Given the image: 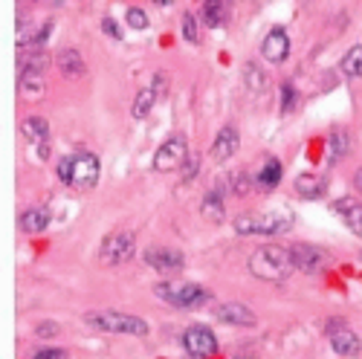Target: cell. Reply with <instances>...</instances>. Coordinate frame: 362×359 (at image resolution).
Instances as JSON below:
<instances>
[{
	"label": "cell",
	"mask_w": 362,
	"mask_h": 359,
	"mask_svg": "<svg viewBox=\"0 0 362 359\" xmlns=\"http://www.w3.org/2000/svg\"><path fill=\"white\" fill-rule=\"evenodd\" d=\"M58 180L64 186L76 189V192H90L99 186V177H102V163L96 154L90 151H76L64 160H58Z\"/></svg>",
	"instance_id": "obj_1"
},
{
	"label": "cell",
	"mask_w": 362,
	"mask_h": 359,
	"mask_svg": "<svg viewBox=\"0 0 362 359\" xmlns=\"http://www.w3.org/2000/svg\"><path fill=\"white\" fill-rule=\"evenodd\" d=\"M293 269L296 266H293L290 249L276 247V244H267L250 255V273L267 284H284Z\"/></svg>",
	"instance_id": "obj_2"
},
{
	"label": "cell",
	"mask_w": 362,
	"mask_h": 359,
	"mask_svg": "<svg viewBox=\"0 0 362 359\" xmlns=\"http://www.w3.org/2000/svg\"><path fill=\"white\" fill-rule=\"evenodd\" d=\"M84 322L102 334H125V336H148L151 327L145 319L131 316V313H119V310H93L84 313Z\"/></svg>",
	"instance_id": "obj_3"
},
{
	"label": "cell",
	"mask_w": 362,
	"mask_h": 359,
	"mask_svg": "<svg viewBox=\"0 0 362 359\" xmlns=\"http://www.w3.org/2000/svg\"><path fill=\"white\" fill-rule=\"evenodd\" d=\"M154 293L177 310H197L200 305L212 302V293L197 281H163L154 287Z\"/></svg>",
	"instance_id": "obj_4"
},
{
	"label": "cell",
	"mask_w": 362,
	"mask_h": 359,
	"mask_svg": "<svg viewBox=\"0 0 362 359\" xmlns=\"http://www.w3.org/2000/svg\"><path fill=\"white\" fill-rule=\"evenodd\" d=\"M296 223L293 212L279 208V212H267V215H240L235 220L238 235H284Z\"/></svg>",
	"instance_id": "obj_5"
},
{
	"label": "cell",
	"mask_w": 362,
	"mask_h": 359,
	"mask_svg": "<svg viewBox=\"0 0 362 359\" xmlns=\"http://www.w3.org/2000/svg\"><path fill=\"white\" fill-rule=\"evenodd\" d=\"M189 157H192V154H189V139H186V134H174V136H168V139L157 148L154 160H151V168L160 171V174H168V171L183 168Z\"/></svg>",
	"instance_id": "obj_6"
},
{
	"label": "cell",
	"mask_w": 362,
	"mask_h": 359,
	"mask_svg": "<svg viewBox=\"0 0 362 359\" xmlns=\"http://www.w3.org/2000/svg\"><path fill=\"white\" fill-rule=\"evenodd\" d=\"M136 252V237L134 232H113L107 235L102 247H99V261L107 264V266H116V264H125L131 261Z\"/></svg>",
	"instance_id": "obj_7"
},
{
	"label": "cell",
	"mask_w": 362,
	"mask_h": 359,
	"mask_svg": "<svg viewBox=\"0 0 362 359\" xmlns=\"http://www.w3.org/2000/svg\"><path fill=\"white\" fill-rule=\"evenodd\" d=\"M183 348L192 359H209L218 353V339L206 324H192L183 331Z\"/></svg>",
	"instance_id": "obj_8"
},
{
	"label": "cell",
	"mask_w": 362,
	"mask_h": 359,
	"mask_svg": "<svg viewBox=\"0 0 362 359\" xmlns=\"http://www.w3.org/2000/svg\"><path fill=\"white\" fill-rule=\"evenodd\" d=\"M165 93H168V73H154V81H151L148 87H142L139 93H136V99H134L131 113H134L136 122H142V119H145L151 110H154L157 99L165 96Z\"/></svg>",
	"instance_id": "obj_9"
},
{
	"label": "cell",
	"mask_w": 362,
	"mask_h": 359,
	"mask_svg": "<svg viewBox=\"0 0 362 359\" xmlns=\"http://www.w3.org/2000/svg\"><path fill=\"white\" fill-rule=\"evenodd\" d=\"M290 258H293V266L301 269V273H308V276L322 273V269L327 266V261H330V258H327L319 247H313V244H293V247H290Z\"/></svg>",
	"instance_id": "obj_10"
},
{
	"label": "cell",
	"mask_w": 362,
	"mask_h": 359,
	"mask_svg": "<svg viewBox=\"0 0 362 359\" xmlns=\"http://www.w3.org/2000/svg\"><path fill=\"white\" fill-rule=\"evenodd\" d=\"M21 131L23 136L35 145L38 151V160H49V142H52V131H49V122L41 116H26L21 122Z\"/></svg>",
	"instance_id": "obj_11"
},
{
	"label": "cell",
	"mask_w": 362,
	"mask_h": 359,
	"mask_svg": "<svg viewBox=\"0 0 362 359\" xmlns=\"http://www.w3.org/2000/svg\"><path fill=\"white\" fill-rule=\"evenodd\" d=\"M327 339L339 356H356L362 351V339L356 336V331L345 327L342 322H327Z\"/></svg>",
	"instance_id": "obj_12"
},
{
	"label": "cell",
	"mask_w": 362,
	"mask_h": 359,
	"mask_svg": "<svg viewBox=\"0 0 362 359\" xmlns=\"http://www.w3.org/2000/svg\"><path fill=\"white\" fill-rule=\"evenodd\" d=\"M261 55L267 58L269 64H284L290 55V35L284 33L281 26H273L261 41Z\"/></svg>",
	"instance_id": "obj_13"
},
{
	"label": "cell",
	"mask_w": 362,
	"mask_h": 359,
	"mask_svg": "<svg viewBox=\"0 0 362 359\" xmlns=\"http://www.w3.org/2000/svg\"><path fill=\"white\" fill-rule=\"evenodd\" d=\"M238 145H240V134H238V128L229 122V125H223V128L218 131L212 148H209V157H212L215 163H226L229 157L238 154Z\"/></svg>",
	"instance_id": "obj_14"
},
{
	"label": "cell",
	"mask_w": 362,
	"mask_h": 359,
	"mask_svg": "<svg viewBox=\"0 0 362 359\" xmlns=\"http://www.w3.org/2000/svg\"><path fill=\"white\" fill-rule=\"evenodd\" d=\"M145 264L154 266L157 273H180L183 269V252L168 249V247H151L145 249Z\"/></svg>",
	"instance_id": "obj_15"
},
{
	"label": "cell",
	"mask_w": 362,
	"mask_h": 359,
	"mask_svg": "<svg viewBox=\"0 0 362 359\" xmlns=\"http://www.w3.org/2000/svg\"><path fill=\"white\" fill-rule=\"evenodd\" d=\"M215 319L223 324H235V327H255L258 316L240 302H223L221 307H215Z\"/></svg>",
	"instance_id": "obj_16"
},
{
	"label": "cell",
	"mask_w": 362,
	"mask_h": 359,
	"mask_svg": "<svg viewBox=\"0 0 362 359\" xmlns=\"http://www.w3.org/2000/svg\"><path fill=\"white\" fill-rule=\"evenodd\" d=\"M334 212L342 218V223H345L354 235L362 237V200H356V197H339V200L334 203Z\"/></svg>",
	"instance_id": "obj_17"
},
{
	"label": "cell",
	"mask_w": 362,
	"mask_h": 359,
	"mask_svg": "<svg viewBox=\"0 0 362 359\" xmlns=\"http://www.w3.org/2000/svg\"><path fill=\"white\" fill-rule=\"evenodd\" d=\"M293 186H296L298 197L319 200V197H325V192H327V177H325V174H298Z\"/></svg>",
	"instance_id": "obj_18"
},
{
	"label": "cell",
	"mask_w": 362,
	"mask_h": 359,
	"mask_svg": "<svg viewBox=\"0 0 362 359\" xmlns=\"http://www.w3.org/2000/svg\"><path fill=\"white\" fill-rule=\"evenodd\" d=\"M49 223H52V212H49V208H44V206L26 208V212L21 215V220H18V226H21L23 232H29V235H38V232H44Z\"/></svg>",
	"instance_id": "obj_19"
},
{
	"label": "cell",
	"mask_w": 362,
	"mask_h": 359,
	"mask_svg": "<svg viewBox=\"0 0 362 359\" xmlns=\"http://www.w3.org/2000/svg\"><path fill=\"white\" fill-rule=\"evenodd\" d=\"M55 67L62 70V76H67V78H81L87 73V64H84L78 49H62L55 58Z\"/></svg>",
	"instance_id": "obj_20"
},
{
	"label": "cell",
	"mask_w": 362,
	"mask_h": 359,
	"mask_svg": "<svg viewBox=\"0 0 362 359\" xmlns=\"http://www.w3.org/2000/svg\"><path fill=\"white\" fill-rule=\"evenodd\" d=\"M200 215L206 220H212V223H221L223 215H226V208H223V194L221 189H212V192H206L203 200H200Z\"/></svg>",
	"instance_id": "obj_21"
},
{
	"label": "cell",
	"mask_w": 362,
	"mask_h": 359,
	"mask_svg": "<svg viewBox=\"0 0 362 359\" xmlns=\"http://www.w3.org/2000/svg\"><path fill=\"white\" fill-rule=\"evenodd\" d=\"M348 145H351V139H348L345 131H330V136H327V160H330V165L339 163L348 154Z\"/></svg>",
	"instance_id": "obj_22"
},
{
	"label": "cell",
	"mask_w": 362,
	"mask_h": 359,
	"mask_svg": "<svg viewBox=\"0 0 362 359\" xmlns=\"http://www.w3.org/2000/svg\"><path fill=\"white\" fill-rule=\"evenodd\" d=\"M339 70L351 78H362V44L351 47L345 55H342V61H339Z\"/></svg>",
	"instance_id": "obj_23"
},
{
	"label": "cell",
	"mask_w": 362,
	"mask_h": 359,
	"mask_svg": "<svg viewBox=\"0 0 362 359\" xmlns=\"http://www.w3.org/2000/svg\"><path fill=\"white\" fill-rule=\"evenodd\" d=\"M244 84H247V90H250V93H264V90H267V73L258 67V64H244Z\"/></svg>",
	"instance_id": "obj_24"
},
{
	"label": "cell",
	"mask_w": 362,
	"mask_h": 359,
	"mask_svg": "<svg viewBox=\"0 0 362 359\" xmlns=\"http://www.w3.org/2000/svg\"><path fill=\"white\" fill-rule=\"evenodd\" d=\"M279 180H281V163H279L276 157H269L267 165H264L261 174H258V183H261L264 189H276Z\"/></svg>",
	"instance_id": "obj_25"
},
{
	"label": "cell",
	"mask_w": 362,
	"mask_h": 359,
	"mask_svg": "<svg viewBox=\"0 0 362 359\" xmlns=\"http://www.w3.org/2000/svg\"><path fill=\"white\" fill-rule=\"evenodd\" d=\"M203 18H206V23L212 29L221 26L223 18H226V4H223V0H206V4H203Z\"/></svg>",
	"instance_id": "obj_26"
},
{
	"label": "cell",
	"mask_w": 362,
	"mask_h": 359,
	"mask_svg": "<svg viewBox=\"0 0 362 359\" xmlns=\"http://www.w3.org/2000/svg\"><path fill=\"white\" fill-rule=\"evenodd\" d=\"M183 38L189 44H200V29H197V18L192 12L183 15Z\"/></svg>",
	"instance_id": "obj_27"
},
{
	"label": "cell",
	"mask_w": 362,
	"mask_h": 359,
	"mask_svg": "<svg viewBox=\"0 0 362 359\" xmlns=\"http://www.w3.org/2000/svg\"><path fill=\"white\" fill-rule=\"evenodd\" d=\"M125 20H128L131 29H136V33L148 29V15H145V9H139V6H131V9L125 12Z\"/></svg>",
	"instance_id": "obj_28"
},
{
	"label": "cell",
	"mask_w": 362,
	"mask_h": 359,
	"mask_svg": "<svg viewBox=\"0 0 362 359\" xmlns=\"http://www.w3.org/2000/svg\"><path fill=\"white\" fill-rule=\"evenodd\" d=\"M296 107V87L287 81L281 84V113H290Z\"/></svg>",
	"instance_id": "obj_29"
},
{
	"label": "cell",
	"mask_w": 362,
	"mask_h": 359,
	"mask_svg": "<svg viewBox=\"0 0 362 359\" xmlns=\"http://www.w3.org/2000/svg\"><path fill=\"white\" fill-rule=\"evenodd\" d=\"M197 174H200V157H197V154H192V157L186 160V165H183V183L194 180Z\"/></svg>",
	"instance_id": "obj_30"
},
{
	"label": "cell",
	"mask_w": 362,
	"mask_h": 359,
	"mask_svg": "<svg viewBox=\"0 0 362 359\" xmlns=\"http://www.w3.org/2000/svg\"><path fill=\"white\" fill-rule=\"evenodd\" d=\"M33 359H67V351L64 348H41L33 353Z\"/></svg>",
	"instance_id": "obj_31"
},
{
	"label": "cell",
	"mask_w": 362,
	"mask_h": 359,
	"mask_svg": "<svg viewBox=\"0 0 362 359\" xmlns=\"http://www.w3.org/2000/svg\"><path fill=\"white\" fill-rule=\"evenodd\" d=\"M102 29H105V35H110V38H116V41H122V29H119V23H116L113 18H105V20H102Z\"/></svg>",
	"instance_id": "obj_32"
},
{
	"label": "cell",
	"mask_w": 362,
	"mask_h": 359,
	"mask_svg": "<svg viewBox=\"0 0 362 359\" xmlns=\"http://www.w3.org/2000/svg\"><path fill=\"white\" fill-rule=\"evenodd\" d=\"M58 334V324L55 322H41L38 327H35V336H41V339H49V336H55Z\"/></svg>",
	"instance_id": "obj_33"
},
{
	"label": "cell",
	"mask_w": 362,
	"mask_h": 359,
	"mask_svg": "<svg viewBox=\"0 0 362 359\" xmlns=\"http://www.w3.org/2000/svg\"><path fill=\"white\" fill-rule=\"evenodd\" d=\"M354 186H356V192H362V165H359L356 174H354Z\"/></svg>",
	"instance_id": "obj_34"
}]
</instances>
